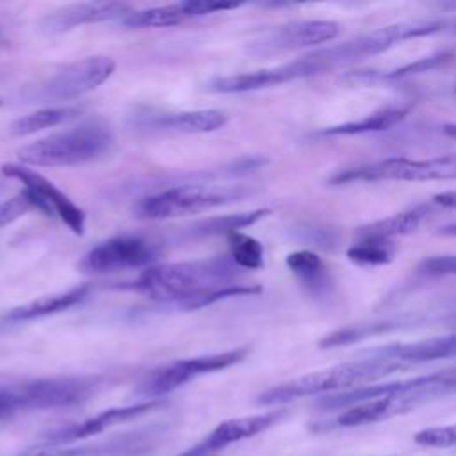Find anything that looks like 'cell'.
<instances>
[{"mask_svg":"<svg viewBox=\"0 0 456 456\" xmlns=\"http://www.w3.org/2000/svg\"><path fill=\"white\" fill-rule=\"evenodd\" d=\"M431 203H422L413 208L392 214L388 217L372 221L369 224H363L356 230V237H383L392 239L397 235H408L415 232L429 216Z\"/></svg>","mask_w":456,"mask_h":456,"instance_id":"44dd1931","label":"cell"},{"mask_svg":"<svg viewBox=\"0 0 456 456\" xmlns=\"http://www.w3.org/2000/svg\"><path fill=\"white\" fill-rule=\"evenodd\" d=\"M287 267L299 285L315 299H328L333 292V278L326 262L310 249H297L287 255Z\"/></svg>","mask_w":456,"mask_h":456,"instance_id":"ac0fdd59","label":"cell"},{"mask_svg":"<svg viewBox=\"0 0 456 456\" xmlns=\"http://www.w3.org/2000/svg\"><path fill=\"white\" fill-rule=\"evenodd\" d=\"M160 435L155 428H148L86 445L32 447L14 456H144L153 451Z\"/></svg>","mask_w":456,"mask_h":456,"instance_id":"4fadbf2b","label":"cell"},{"mask_svg":"<svg viewBox=\"0 0 456 456\" xmlns=\"http://www.w3.org/2000/svg\"><path fill=\"white\" fill-rule=\"evenodd\" d=\"M2 175L12 180H18L21 185H25L23 191L30 194L37 210L48 216H57L75 235L84 233V228H86L84 210L48 178L30 169L28 166L14 164V162L2 164Z\"/></svg>","mask_w":456,"mask_h":456,"instance_id":"30bf717a","label":"cell"},{"mask_svg":"<svg viewBox=\"0 0 456 456\" xmlns=\"http://www.w3.org/2000/svg\"><path fill=\"white\" fill-rule=\"evenodd\" d=\"M249 347H235L223 353L201 354L194 358H183L167 365L153 369L137 387V395L146 401H159V397L183 387L198 376L228 369L246 358Z\"/></svg>","mask_w":456,"mask_h":456,"instance_id":"ba28073f","label":"cell"},{"mask_svg":"<svg viewBox=\"0 0 456 456\" xmlns=\"http://www.w3.org/2000/svg\"><path fill=\"white\" fill-rule=\"evenodd\" d=\"M116 69V61L109 55H89L59 68L27 93L28 102L59 103L94 91L107 82Z\"/></svg>","mask_w":456,"mask_h":456,"instance_id":"52a82bcc","label":"cell"},{"mask_svg":"<svg viewBox=\"0 0 456 456\" xmlns=\"http://www.w3.org/2000/svg\"><path fill=\"white\" fill-rule=\"evenodd\" d=\"M447 7H451V9H456V4H444V5H442V9H447Z\"/></svg>","mask_w":456,"mask_h":456,"instance_id":"74e56055","label":"cell"},{"mask_svg":"<svg viewBox=\"0 0 456 456\" xmlns=\"http://www.w3.org/2000/svg\"><path fill=\"white\" fill-rule=\"evenodd\" d=\"M395 244L383 237H356V240L347 248L346 256L358 265L374 267L385 265L395 256Z\"/></svg>","mask_w":456,"mask_h":456,"instance_id":"d4e9b609","label":"cell"},{"mask_svg":"<svg viewBox=\"0 0 456 456\" xmlns=\"http://www.w3.org/2000/svg\"><path fill=\"white\" fill-rule=\"evenodd\" d=\"M340 32L338 23L328 20H303L274 27L256 37L249 50L256 55H274L290 50L317 46L333 41Z\"/></svg>","mask_w":456,"mask_h":456,"instance_id":"7c38bea8","label":"cell"},{"mask_svg":"<svg viewBox=\"0 0 456 456\" xmlns=\"http://www.w3.org/2000/svg\"><path fill=\"white\" fill-rule=\"evenodd\" d=\"M452 27H454V30H456V21H452Z\"/></svg>","mask_w":456,"mask_h":456,"instance_id":"f35d334b","label":"cell"},{"mask_svg":"<svg viewBox=\"0 0 456 456\" xmlns=\"http://www.w3.org/2000/svg\"><path fill=\"white\" fill-rule=\"evenodd\" d=\"M456 178V155H442L422 160L390 157L370 164L342 169L335 173L328 183L346 185L353 182H431V180H454Z\"/></svg>","mask_w":456,"mask_h":456,"instance_id":"8992f818","label":"cell"},{"mask_svg":"<svg viewBox=\"0 0 456 456\" xmlns=\"http://www.w3.org/2000/svg\"><path fill=\"white\" fill-rule=\"evenodd\" d=\"M452 59V53L451 52H440V53H435V55H429V57H422L415 62H410L403 68H397L390 73L385 75L387 80H395V78H406V77H413V75H420V73H426V71H431L442 64H445L447 61Z\"/></svg>","mask_w":456,"mask_h":456,"instance_id":"f1b7e54d","label":"cell"},{"mask_svg":"<svg viewBox=\"0 0 456 456\" xmlns=\"http://www.w3.org/2000/svg\"><path fill=\"white\" fill-rule=\"evenodd\" d=\"M228 123V116L217 109L183 110L175 114L159 116L151 121L153 126L180 134H208L221 130Z\"/></svg>","mask_w":456,"mask_h":456,"instance_id":"ffe728a7","label":"cell"},{"mask_svg":"<svg viewBox=\"0 0 456 456\" xmlns=\"http://www.w3.org/2000/svg\"><path fill=\"white\" fill-rule=\"evenodd\" d=\"M80 112L78 107H45L14 119L9 126L11 135L27 137L45 128H53L68 119H73Z\"/></svg>","mask_w":456,"mask_h":456,"instance_id":"cb8c5ba5","label":"cell"},{"mask_svg":"<svg viewBox=\"0 0 456 456\" xmlns=\"http://www.w3.org/2000/svg\"><path fill=\"white\" fill-rule=\"evenodd\" d=\"M365 354L367 356L360 360L338 363L322 370H315V372L294 378L276 387H271L256 397V403L264 406H274V404H283L301 397L326 394V392H335V394L337 390L347 392L353 388L365 387L367 383H372L401 369H406V365H403L401 362L378 356L367 351Z\"/></svg>","mask_w":456,"mask_h":456,"instance_id":"7a4b0ae2","label":"cell"},{"mask_svg":"<svg viewBox=\"0 0 456 456\" xmlns=\"http://www.w3.org/2000/svg\"><path fill=\"white\" fill-rule=\"evenodd\" d=\"M93 376H52L0 383V422L18 413L69 408L87 401L98 388Z\"/></svg>","mask_w":456,"mask_h":456,"instance_id":"3957f363","label":"cell"},{"mask_svg":"<svg viewBox=\"0 0 456 456\" xmlns=\"http://www.w3.org/2000/svg\"><path fill=\"white\" fill-rule=\"evenodd\" d=\"M444 134L449 135V137H454L456 139V123H449V125H444Z\"/></svg>","mask_w":456,"mask_h":456,"instance_id":"8d00e7d4","label":"cell"},{"mask_svg":"<svg viewBox=\"0 0 456 456\" xmlns=\"http://www.w3.org/2000/svg\"><path fill=\"white\" fill-rule=\"evenodd\" d=\"M419 271L428 276H456V255H438L420 262Z\"/></svg>","mask_w":456,"mask_h":456,"instance_id":"d6a6232c","label":"cell"},{"mask_svg":"<svg viewBox=\"0 0 456 456\" xmlns=\"http://www.w3.org/2000/svg\"><path fill=\"white\" fill-rule=\"evenodd\" d=\"M408 114L406 107H385L358 121H347L335 126H328L322 130L324 135H358L369 132H383L395 126Z\"/></svg>","mask_w":456,"mask_h":456,"instance_id":"603a6c76","label":"cell"},{"mask_svg":"<svg viewBox=\"0 0 456 456\" xmlns=\"http://www.w3.org/2000/svg\"><path fill=\"white\" fill-rule=\"evenodd\" d=\"M271 210L269 208H255L248 212H237V214H226V216H212L207 219H201L189 226V235L192 237H210V235H230L235 232H240L246 226L255 224L258 219L265 217Z\"/></svg>","mask_w":456,"mask_h":456,"instance_id":"7402d4cb","label":"cell"},{"mask_svg":"<svg viewBox=\"0 0 456 456\" xmlns=\"http://www.w3.org/2000/svg\"><path fill=\"white\" fill-rule=\"evenodd\" d=\"M367 353L401 362L406 367L415 363L449 360V358H456V331L417 340V342L388 344V346L369 349Z\"/></svg>","mask_w":456,"mask_h":456,"instance_id":"e0dca14e","label":"cell"},{"mask_svg":"<svg viewBox=\"0 0 456 456\" xmlns=\"http://www.w3.org/2000/svg\"><path fill=\"white\" fill-rule=\"evenodd\" d=\"M160 256V248L150 239L139 235H118L91 248L78 269L89 274H107L125 269L151 267Z\"/></svg>","mask_w":456,"mask_h":456,"instance_id":"9c48e42d","label":"cell"},{"mask_svg":"<svg viewBox=\"0 0 456 456\" xmlns=\"http://www.w3.org/2000/svg\"><path fill=\"white\" fill-rule=\"evenodd\" d=\"M240 271L230 255L155 264L141 271L125 289L182 310H196L221 299L262 292V287L256 283L239 281Z\"/></svg>","mask_w":456,"mask_h":456,"instance_id":"6da1fadb","label":"cell"},{"mask_svg":"<svg viewBox=\"0 0 456 456\" xmlns=\"http://www.w3.org/2000/svg\"><path fill=\"white\" fill-rule=\"evenodd\" d=\"M87 294H89L87 285H77L64 292L48 294V296L32 299L25 305H20V306L9 310L4 315V321L5 322H25V321H34V319H41L46 315H53V314L64 312V310L78 305L82 299H86Z\"/></svg>","mask_w":456,"mask_h":456,"instance_id":"d6986e66","label":"cell"},{"mask_svg":"<svg viewBox=\"0 0 456 456\" xmlns=\"http://www.w3.org/2000/svg\"><path fill=\"white\" fill-rule=\"evenodd\" d=\"M438 235H445V237H456V223L445 224L438 230Z\"/></svg>","mask_w":456,"mask_h":456,"instance_id":"d590c367","label":"cell"},{"mask_svg":"<svg viewBox=\"0 0 456 456\" xmlns=\"http://www.w3.org/2000/svg\"><path fill=\"white\" fill-rule=\"evenodd\" d=\"M294 237L319 249L333 251L340 242L338 230L324 224H301L294 230Z\"/></svg>","mask_w":456,"mask_h":456,"instance_id":"83f0119b","label":"cell"},{"mask_svg":"<svg viewBox=\"0 0 456 456\" xmlns=\"http://www.w3.org/2000/svg\"><path fill=\"white\" fill-rule=\"evenodd\" d=\"M130 12H134L132 5L123 2H82V4L64 5L61 9L48 12L41 20V27L46 32L59 34L80 25L102 23L109 20H123Z\"/></svg>","mask_w":456,"mask_h":456,"instance_id":"9a60e30c","label":"cell"},{"mask_svg":"<svg viewBox=\"0 0 456 456\" xmlns=\"http://www.w3.org/2000/svg\"><path fill=\"white\" fill-rule=\"evenodd\" d=\"M324 66L319 61L315 52H310L296 61H290L287 64H280L267 69H256L249 73H237L228 77H216L207 84V91L212 93H249V91H260L269 89L280 84H287L299 78H308L315 75H322Z\"/></svg>","mask_w":456,"mask_h":456,"instance_id":"8fae6325","label":"cell"},{"mask_svg":"<svg viewBox=\"0 0 456 456\" xmlns=\"http://www.w3.org/2000/svg\"><path fill=\"white\" fill-rule=\"evenodd\" d=\"M230 258L242 271H256L264 267V246L246 233L235 232L228 235Z\"/></svg>","mask_w":456,"mask_h":456,"instance_id":"4316f807","label":"cell"},{"mask_svg":"<svg viewBox=\"0 0 456 456\" xmlns=\"http://www.w3.org/2000/svg\"><path fill=\"white\" fill-rule=\"evenodd\" d=\"M285 417V410H273L267 413L258 415H246L237 419H228L221 424H217L201 442H198L207 452L216 456L219 451L226 449L232 444H237L240 440L251 438L276 422H280Z\"/></svg>","mask_w":456,"mask_h":456,"instance_id":"2e32d148","label":"cell"},{"mask_svg":"<svg viewBox=\"0 0 456 456\" xmlns=\"http://www.w3.org/2000/svg\"><path fill=\"white\" fill-rule=\"evenodd\" d=\"M112 146V132L102 121H86L62 132L50 134L18 150L25 166L68 167L93 162Z\"/></svg>","mask_w":456,"mask_h":456,"instance_id":"277c9868","label":"cell"},{"mask_svg":"<svg viewBox=\"0 0 456 456\" xmlns=\"http://www.w3.org/2000/svg\"><path fill=\"white\" fill-rule=\"evenodd\" d=\"M180 5L185 11L187 18H201V16H208V14H214V12L237 9L242 4H239V2H219V0H185V2H180Z\"/></svg>","mask_w":456,"mask_h":456,"instance_id":"1f68e13d","label":"cell"},{"mask_svg":"<svg viewBox=\"0 0 456 456\" xmlns=\"http://www.w3.org/2000/svg\"><path fill=\"white\" fill-rule=\"evenodd\" d=\"M431 205L445 207V208H456V191H445L438 192L431 198Z\"/></svg>","mask_w":456,"mask_h":456,"instance_id":"836d02e7","label":"cell"},{"mask_svg":"<svg viewBox=\"0 0 456 456\" xmlns=\"http://www.w3.org/2000/svg\"><path fill=\"white\" fill-rule=\"evenodd\" d=\"M415 444L424 447H454L456 445V424L426 428L415 433Z\"/></svg>","mask_w":456,"mask_h":456,"instance_id":"f546056e","label":"cell"},{"mask_svg":"<svg viewBox=\"0 0 456 456\" xmlns=\"http://www.w3.org/2000/svg\"><path fill=\"white\" fill-rule=\"evenodd\" d=\"M178 456H212V454L207 452L200 444H196V445H192L191 449H187L185 452H182V454H178Z\"/></svg>","mask_w":456,"mask_h":456,"instance_id":"e575fe53","label":"cell"},{"mask_svg":"<svg viewBox=\"0 0 456 456\" xmlns=\"http://www.w3.org/2000/svg\"><path fill=\"white\" fill-rule=\"evenodd\" d=\"M185 20H189V18L178 2V4H169V5H159V7L134 11L126 18H123L121 23L130 28H160V27L180 25Z\"/></svg>","mask_w":456,"mask_h":456,"instance_id":"484cf974","label":"cell"},{"mask_svg":"<svg viewBox=\"0 0 456 456\" xmlns=\"http://www.w3.org/2000/svg\"><path fill=\"white\" fill-rule=\"evenodd\" d=\"M249 192L251 191L244 185H176L141 198L134 205V216L150 221L173 219L237 203L244 200Z\"/></svg>","mask_w":456,"mask_h":456,"instance_id":"5b68a950","label":"cell"},{"mask_svg":"<svg viewBox=\"0 0 456 456\" xmlns=\"http://www.w3.org/2000/svg\"><path fill=\"white\" fill-rule=\"evenodd\" d=\"M32 208H36V205L27 191H21V192L11 196L9 200L0 201V228L23 217Z\"/></svg>","mask_w":456,"mask_h":456,"instance_id":"4dcf8cb0","label":"cell"},{"mask_svg":"<svg viewBox=\"0 0 456 456\" xmlns=\"http://www.w3.org/2000/svg\"><path fill=\"white\" fill-rule=\"evenodd\" d=\"M159 406H162V401H142V403H135V404H128V406H118V408H109L103 410L93 417H87L80 422H73L62 428H57L53 431H48L43 436V444L45 445H66V444H73L77 440H84L87 436L98 435L112 426L134 420L137 417H142L153 410H157Z\"/></svg>","mask_w":456,"mask_h":456,"instance_id":"5bb4252c","label":"cell"}]
</instances>
